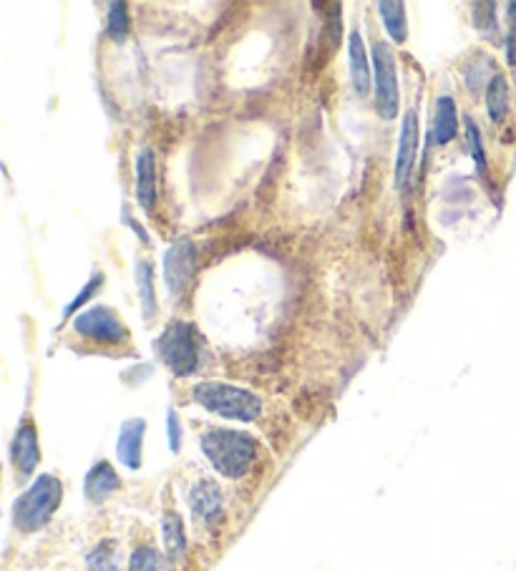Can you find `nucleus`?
Segmentation results:
<instances>
[{"label":"nucleus","instance_id":"nucleus-9","mask_svg":"<svg viewBox=\"0 0 516 571\" xmlns=\"http://www.w3.org/2000/svg\"><path fill=\"white\" fill-rule=\"evenodd\" d=\"M418 114L416 109L406 111L401 126V136H398V156H396V187H406L408 179H411L413 164H416L418 154Z\"/></svg>","mask_w":516,"mask_h":571},{"label":"nucleus","instance_id":"nucleus-14","mask_svg":"<svg viewBox=\"0 0 516 571\" xmlns=\"http://www.w3.org/2000/svg\"><path fill=\"white\" fill-rule=\"evenodd\" d=\"M119 488H121L119 473H116L114 468H111V463L106 461L96 463V466L89 471V476H86V496H89V501H94V504L106 501L111 494H116Z\"/></svg>","mask_w":516,"mask_h":571},{"label":"nucleus","instance_id":"nucleus-26","mask_svg":"<svg viewBox=\"0 0 516 571\" xmlns=\"http://www.w3.org/2000/svg\"><path fill=\"white\" fill-rule=\"evenodd\" d=\"M509 16H511V21H516V3H509Z\"/></svg>","mask_w":516,"mask_h":571},{"label":"nucleus","instance_id":"nucleus-20","mask_svg":"<svg viewBox=\"0 0 516 571\" xmlns=\"http://www.w3.org/2000/svg\"><path fill=\"white\" fill-rule=\"evenodd\" d=\"M106 31L116 43L126 41L129 36V13H126V3H109V23Z\"/></svg>","mask_w":516,"mask_h":571},{"label":"nucleus","instance_id":"nucleus-5","mask_svg":"<svg viewBox=\"0 0 516 571\" xmlns=\"http://www.w3.org/2000/svg\"><path fill=\"white\" fill-rule=\"evenodd\" d=\"M73 330L84 340L104 345V348H116V345L129 340V330H126L124 322L119 320V315L111 307L104 305L81 310L79 315L73 317Z\"/></svg>","mask_w":516,"mask_h":571},{"label":"nucleus","instance_id":"nucleus-2","mask_svg":"<svg viewBox=\"0 0 516 571\" xmlns=\"http://www.w3.org/2000/svg\"><path fill=\"white\" fill-rule=\"evenodd\" d=\"M192 395L209 413L230 418V421L250 423L262 413L260 395L230 383H199L194 385Z\"/></svg>","mask_w":516,"mask_h":571},{"label":"nucleus","instance_id":"nucleus-23","mask_svg":"<svg viewBox=\"0 0 516 571\" xmlns=\"http://www.w3.org/2000/svg\"><path fill=\"white\" fill-rule=\"evenodd\" d=\"M101 287H104V275H94L89 280V285L84 287V290L79 292V295H76V300L71 302V305L66 307V317H71V315H76V310H79L81 305H86V302L91 300V297H94V292H99Z\"/></svg>","mask_w":516,"mask_h":571},{"label":"nucleus","instance_id":"nucleus-8","mask_svg":"<svg viewBox=\"0 0 516 571\" xmlns=\"http://www.w3.org/2000/svg\"><path fill=\"white\" fill-rule=\"evenodd\" d=\"M189 506H192L194 519L202 526L212 529L219 519H222V511H225V499H222V491L214 481L202 478L192 486L189 491Z\"/></svg>","mask_w":516,"mask_h":571},{"label":"nucleus","instance_id":"nucleus-6","mask_svg":"<svg viewBox=\"0 0 516 571\" xmlns=\"http://www.w3.org/2000/svg\"><path fill=\"white\" fill-rule=\"evenodd\" d=\"M373 76H376V99L378 111L383 119H396L398 106H401V94H398V73L396 58L388 43L378 41L373 46Z\"/></svg>","mask_w":516,"mask_h":571},{"label":"nucleus","instance_id":"nucleus-3","mask_svg":"<svg viewBox=\"0 0 516 571\" xmlns=\"http://www.w3.org/2000/svg\"><path fill=\"white\" fill-rule=\"evenodd\" d=\"M63 501V483L56 476H41L13 506V521L21 531L31 534L46 526Z\"/></svg>","mask_w":516,"mask_h":571},{"label":"nucleus","instance_id":"nucleus-19","mask_svg":"<svg viewBox=\"0 0 516 571\" xmlns=\"http://www.w3.org/2000/svg\"><path fill=\"white\" fill-rule=\"evenodd\" d=\"M164 531V546H167V554L172 559H182L184 549H187V539H184V524L182 516H177L174 511H169L162 521Z\"/></svg>","mask_w":516,"mask_h":571},{"label":"nucleus","instance_id":"nucleus-11","mask_svg":"<svg viewBox=\"0 0 516 571\" xmlns=\"http://www.w3.org/2000/svg\"><path fill=\"white\" fill-rule=\"evenodd\" d=\"M136 202L144 212H152L157 204V161L152 149L136 154Z\"/></svg>","mask_w":516,"mask_h":571},{"label":"nucleus","instance_id":"nucleus-25","mask_svg":"<svg viewBox=\"0 0 516 571\" xmlns=\"http://www.w3.org/2000/svg\"><path fill=\"white\" fill-rule=\"evenodd\" d=\"M167 428H169V446H172V451H179V446H182V426H179V418L174 411H169Z\"/></svg>","mask_w":516,"mask_h":571},{"label":"nucleus","instance_id":"nucleus-13","mask_svg":"<svg viewBox=\"0 0 516 571\" xmlns=\"http://www.w3.org/2000/svg\"><path fill=\"white\" fill-rule=\"evenodd\" d=\"M146 423L141 418H131L121 426L119 441H116V456L126 468L136 471L141 466V443H144Z\"/></svg>","mask_w":516,"mask_h":571},{"label":"nucleus","instance_id":"nucleus-12","mask_svg":"<svg viewBox=\"0 0 516 571\" xmlns=\"http://www.w3.org/2000/svg\"><path fill=\"white\" fill-rule=\"evenodd\" d=\"M348 58H350V81H353V89L360 99L371 94V61H368V48H365L363 36L358 31H350L348 38Z\"/></svg>","mask_w":516,"mask_h":571},{"label":"nucleus","instance_id":"nucleus-17","mask_svg":"<svg viewBox=\"0 0 516 571\" xmlns=\"http://www.w3.org/2000/svg\"><path fill=\"white\" fill-rule=\"evenodd\" d=\"M378 11H381L383 23H386L388 36L396 43H403L408 38V26H406V6L398 3V0H386V3H378Z\"/></svg>","mask_w":516,"mask_h":571},{"label":"nucleus","instance_id":"nucleus-15","mask_svg":"<svg viewBox=\"0 0 516 571\" xmlns=\"http://www.w3.org/2000/svg\"><path fill=\"white\" fill-rule=\"evenodd\" d=\"M459 134V111L451 96H441L436 101V116H433V141L438 146H446Z\"/></svg>","mask_w":516,"mask_h":571},{"label":"nucleus","instance_id":"nucleus-7","mask_svg":"<svg viewBox=\"0 0 516 571\" xmlns=\"http://www.w3.org/2000/svg\"><path fill=\"white\" fill-rule=\"evenodd\" d=\"M194 270H197V247L189 239L174 244L164 257V282L169 292L179 295L194 277Z\"/></svg>","mask_w":516,"mask_h":571},{"label":"nucleus","instance_id":"nucleus-22","mask_svg":"<svg viewBox=\"0 0 516 571\" xmlns=\"http://www.w3.org/2000/svg\"><path fill=\"white\" fill-rule=\"evenodd\" d=\"M129 571H159V554L152 546H139L129 559Z\"/></svg>","mask_w":516,"mask_h":571},{"label":"nucleus","instance_id":"nucleus-18","mask_svg":"<svg viewBox=\"0 0 516 571\" xmlns=\"http://www.w3.org/2000/svg\"><path fill=\"white\" fill-rule=\"evenodd\" d=\"M486 109L491 121H501L509 111V84L504 76H494L486 86Z\"/></svg>","mask_w":516,"mask_h":571},{"label":"nucleus","instance_id":"nucleus-21","mask_svg":"<svg viewBox=\"0 0 516 571\" xmlns=\"http://www.w3.org/2000/svg\"><path fill=\"white\" fill-rule=\"evenodd\" d=\"M89 569L91 571H116V556H114V544L106 541V544L96 546L89 556Z\"/></svg>","mask_w":516,"mask_h":571},{"label":"nucleus","instance_id":"nucleus-16","mask_svg":"<svg viewBox=\"0 0 516 571\" xmlns=\"http://www.w3.org/2000/svg\"><path fill=\"white\" fill-rule=\"evenodd\" d=\"M136 287H139V302L141 312L146 320H154L157 315V295H154V267L152 262H136Z\"/></svg>","mask_w":516,"mask_h":571},{"label":"nucleus","instance_id":"nucleus-1","mask_svg":"<svg viewBox=\"0 0 516 571\" xmlns=\"http://www.w3.org/2000/svg\"><path fill=\"white\" fill-rule=\"evenodd\" d=\"M202 453L212 463L214 471L222 473L225 478H242L250 473V468L257 461L255 438L250 433L230 431V428H214L202 436Z\"/></svg>","mask_w":516,"mask_h":571},{"label":"nucleus","instance_id":"nucleus-24","mask_svg":"<svg viewBox=\"0 0 516 571\" xmlns=\"http://www.w3.org/2000/svg\"><path fill=\"white\" fill-rule=\"evenodd\" d=\"M466 131H469V144H471V151H474V161L476 167H479V172L486 174V159H484V146H481V134H479V126L474 124V121H466Z\"/></svg>","mask_w":516,"mask_h":571},{"label":"nucleus","instance_id":"nucleus-10","mask_svg":"<svg viewBox=\"0 0 516 571\" xmlns=\"http://www.w3.org/2000/svg\"><path fill=\"white\" fill-rule=\"evenodd\" d=\"M11 458L18 478H28L36 471L38 461H41V446H38V431L31 418H26V421L18 426V433L11 446Z\"/></svg>","mask_w":516,"mask_h":571},{"label":"nucleus","instance_id":"nucleus-4","mask_svg":"<svg viewBox=\"0 0 516 571\" xmlns=\"http://www.w3.org/2000/svg\"><path fill=\"white\" fill-rule=\"evenodd\" d=\"M157 353L177 378H187L199 368L197 330L189 322H172L157 340Z\"/></svg>","mask_w":516,"mask_h":571}]
</instances>
